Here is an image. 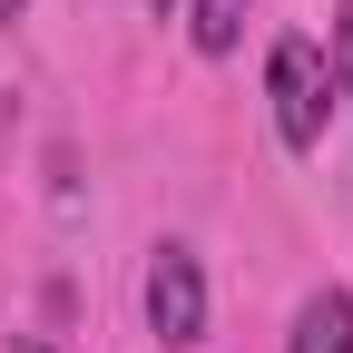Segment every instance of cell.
<instances>
[{
	"instance_id": "obj_1",
	"label": "cell",
	"mask_w": 353,
	"mask_h": 353,
	"mask_svg": "<svg viewBox=\"0 0 353 353\" xmlns=\"http://www.w3.org/2000/svg\"><path fill=\"white\" fill-rule=\"evenodd\" d=\"M265 88H275V138L304 157L324 138V108H334V79H324V50L304 30H285L275 50H265Z\"/></svg>"
},
{
	"instance_id": "obj_2",
	"label": "cell",
	"mask_w": 353,
	"mask_h": 353,
	"mask_svg": "<svg viewBox=\"0 0 353 353\" xmlns=\"http://www.w3.org/2000/svg\"><path fill=\"white\" fill-rule=\"evenodd\" d=\"M148 334H157L167 353L206 343V265H196L187 245H157V255H148Z\"/></svg>"
},
{
	"instance_id": "obj_3",
	"label": "cell",
	"mask_w": 353,
	"mask_h": 353,
	"mask_svg": "<svg viewBox=\"0 0 353 353\" xmlns=\"http://www.w3.org/2000/svg\"><path fill=\"white\" fill-rule=\"evenodd\" d=\"M285 353H353V294H343V285H324V294H304V314H294Z\"/></svg>"
},
{
	"instance_id": "obj_4",
	"label": "cell",
	"mask_w": 353,
	"mask_h": 353,
	"mask_svg": "<svg viewBox=\"0 0 353 353\" xmlns=\"http://www.w3.org/2000/svg\"><path fill=\"white\" fill-rule=\"evenodd\" d=\"M245 10H255V0H196V10H187V30H196V50H206V59H226L236 39H245Z\"/></svg>"
},
{
	"instance_id": "obj_5",
	"label": "cell",
	"mask_w": 353,
	"mask_h": 353,
	"mask_svg": "<svg viewBox=\"0 0 353 353\" xmlns=\"http://www.w3.org/2000/svg\"><path fill=\"white\" fill-rule=\"evenodd\" d=\"M334 99H353V0H334Z\"/></svg>"
},
{
	"instance_id": "obj_6",
	"label": "cell",
	"mask_w": 353,
	"mask_h": 353,
	"mask_svg": "<svg viewBox=\"0 0 353 353\" xmlns=\"http://www.w3.org/2000/svg\"><path fill=\"white\" fill-rule=\"evenodd\" d=\"M10 353H59V343H50V334H20V343H10Z\"/></svg>"
},
{
	"instance_id": "obj_7",
	"label": "cell",
	"mask_w": 353,
	"mask_h": 353,
	"mask_svg": "<svg viewBox=\"0 0 353 353\" xmlns=\"http://www.w3.org/2000/svg\"><path fill=\"white\" fill-rule=\"evenodd\" d=\"M20 10H30V0H0V30H10V20H20Z\"/></svg>"
}]
</instances>
